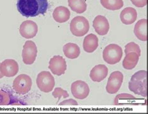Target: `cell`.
Masks as SVG:
<instances>
[{
	"label": "cell",
	"instance_id": "cell-1",
	"mask_svg": "<svg viewBox=\"0 0 148 114\" xmlns=\"http://www.w3.org/2000/svg\"><path fill=\"white\" fill-rule=\"evenodd\" d=\"M17 10L26 18L44 15L48 10V0H18Z\"/></svg>",
	"mask_w": 148,
	"mask_h": 114
},
{
	"label": "cell",
	"instance_id": "cell-2",
	"mask_svg": "<svg viewBox=\"0 0 148 114\" xmlns=\"http://www.w3.org/2000/svg\"><path fill=\"white\" fill-rule=\"evenodd\" d=\"M129 89L137 95L147 96L146 70H139L132 75L129 82Z\"/></svg>",
	"mask_w": 148,
	"mask_h": 114
},
{
	"label": "cell",
	"instance_id": "cell-3",
	"mask_svg": "<svg viewBox=\"0 0 148 114\" xmlns=\"http://www.w3.org/2000/svg\"><path fill=\"white\" fill-rule=\"evenodd\" d=\"M103 57L104 61L110 65H114L121 59L123 49L119 46L111 44L107 46L103 51Z\"/></svg>",
	"mask_w": 148,
	"mask_h": 114
},
{
	"label": "cell",
	"instance_id": "cell-4",
	"mask_svg": "<svg viewBox=\"0 0 148 114\" xmlns=\"http://www.w3.org/2000/svg\"><path fill=\"white\" fill-rule=\"evenodd\" d=\"M89 29V23L84 16H78L74 18L70 23V31L76 37H82L87 34Z\"/></svg>",
	"mask_w": 148,
	"mask_h": 114
},
{
	"label": "cell",
	"instance_id": "cell-5",
	"mask_svg": "<svg viewBox=\"0 0 148 114\" xmlns=\"http://www.w3.org/2000/svg\"><path fill=\"white\" fill-rule=\"evenodd\" d=\"M36 84L41 91L48 93L52 91L55 85V80L49 72L42 71L37 76Z\"/></svg>",
	"mask_w": 148,
	"mask_h": 114
},
{
	"label": "cell",
	"instance_id": "cell-6",
	"mask_svg": "<svg viewBox=\"0 0 148 114\" xmlns=\"http://www.w3.org/2000/svg\"><path fill=\"white\" fill-rule=\"evenodd\" d=\"M32 86V80L26 74H21L15 78L13 83V87L15 92L18 94L24 95L28 93Z\"/></svg>",
	"mask_w": 148,
	"mask_h": 114
},
{
	"label": "cell",
	"instance_id": "cell-7",
	"mask_svg": "<svg viewBox=\"0 0 148 114\" xmlns=\"http://www.w3.org/2000/svg\"><path fill=\"white\" fill-rule=\"evenodd\" d=\"M38 53L37 47L32 41H27L23 46L22 51L23 61L25 64H33L36 59Z\"/></svg>",
	"mask_w": 148,
	"mask_h": 114
},
{
	"label": "cell",
	"instance_id": "cell-8",
	"mask_svg": "<svg viewBox=\"0 0 148 114\" xmlns=\"http://www.w3.org/2000/svg\"><path fill=\"white\" fill-rule=\"evenodd\" d=\"M123 74L119 71H114L111 74L106 85V91L114 94L119 91L123 81Z\"/></svg>",
	"mask_w": 148,
	"mask_h": 114
},
{
	"label": "cell",
	"instance_id": "cell-9",
	"mask_svg": "<svg viewBox=\"0 0 148 114\" xmlns=\"http://www.w3.org/2000/svg\"><path fill=\"white\" fill-rule=\"evenodd\" d=\"M71 93L73 96L77 99H84L89 94V85L86 82L83 81H76L71 84Z\"/></svg>",
	"mask_w": 148,
	"mask_h": 114
},
{
	"label": "cell",
	"instance_id": "cell-10",
	"mask_svg": "<svg viewBox=\"0 0 148 114\" xmlns=\"http://www.w3.org/2000/svg\"><path fill=\"white\" fill-rule=\"evenodd\" d=\"M49 69L53 74L61 76L65 73L67 68L66 62L64 59L60 56H54L49 61Z\"/></svg>",
	"mask_w": 148,
	"mask_h": 114
},
{
	"label": "cell",
	"instance_id": "cell-11",
	"mask_svg": "<svg viewBox=\"0 0 148 114\" xmlns=\"http://www.w3.org/2000/svg\"><path fill=\"white\" fill-rule=\"evenodd\" d=\"M38 31V27L36 23L30 20L23 22L19 27V33L22 37L26 39H32L36 36Z\"/></svg>",
	"mask_w": 148,
	"mask_h": 114
},
{
	"label": "cell",
	"instance_id": "cell-12",
	"mask_svg": "<svg viewBox=\"0 0 148 114\" xmlns=\"http://www.w3.org/2000/svg\"><path fill=\"white\" fill-rule=\"evenodd\" d=\"M0 71L3 76L11 77L16 75L19 71L18 62L13 59H6L0 64Z\"/></svg>",
	"mask_w": 148,
	"mask_h": 114
},
{
	"label": "cell",
	"instance_id": "cell-13",
	"mask_svg": "<svg viewBox=\"0 0 148 114\" xmlns=\"http://www.w3.org/2000/svg\"><path fill=\"white\" fill-rule=\"evenodd\" d=\"M92 26L96 32L100 36L107 34L110 30V23L107 18L104 16H97L93 20Z\"/></svg>",
	"mask_w": 148,
	"mask_h": 114
},
{
	"label": "cell",
	"instance_id": "cell-14",
	"mask_svg": "<svg viewBox=\"0 0 148 114\" xmlns=\"http://www.w3.org/2000/svg\"><path fill=\"white\" fill-rule=\"evenodd\" d=\"M108 69L104 64H99L95 66L90 72V77L94 82H100L108 76Z\"/></svg>",
	"mask_w": 148,
	"mask_h": 114
},
{
	"label": "cell",
	"instance_id": "cell-15",
	"mask_svg": "<svg viewBox=\"0 0 148 114\" xmlns=\"http://www.w3.org/2000/svg\"><path fill=\"white\" fill-rule=\"evenodd\" d=\"M138 13L136 10L131 7H127L124 9L120 14V19L124 25H129L134 23L137 19Z\"/></svg>",
	"mask_w": 148,
	"mask_h": 114
},
{
	"label": "cell",
	"instance_id": "cell-16",
	"mask_svg": "<svg viewBox=\"0 0 148 114\" xmlns=\"http://www.w3.org/2000/svg\"><path fill=\"white\" fill-rule=\"evenodd\" d=\"M71 13L66 7L61 6L56 8L53 13V17L54 20L60 23L68 21L70 18Z\"/></svg>",
	"mask_w": 148,
	"mask_h": 114
},
{
	"label": "cell",
	"instance_id": "cell-17",
	"mask_svg": "<svg viewBox=\"0 0 148 114\" xmlns=\"http://www.w3.org/2000/svg\"><path fill=\"white\" fill-rule=\"evenodd\" d=\"M134 33L135 36L139 40L142 41H147V19H142L136 23L134 28Z\"/></svg>",
	"mask_w": 148,
	"mask_h": 114
},
{
	"label": "cell",
	"instance_id": "cell-18",
	"mask_svg": "<svg viewBox=\"0 0 148 114\" xmlns=\"http://www.w3.org/2000/svg\"><path fill=\"white\" fill-rule=\"evenodd\" d=\"M98 47V38L95 34H90L85 37L83 41V49L88 53H93Z\"/></svg>",
	"mask_w": 148,
	"mask_h": 114
},
{
	"label": "cell",
	"instance_id": "cell-19",
	"mask_svg": "<svg viewBox=\"0 0 148 114\" xmlns=\"http://www.w3.org/2000/svg\"><path fill=\"white\" fill-rule=\"evenodd\" d=\"M63 52L66 57L74 59L78 57L80 55L79 47L75 43L69 42L63 46Z\"/></svg>",
	"mask_w": 148,
	"mask_h": 114
},
{
	"label": "cell",
	"instance_id": "cell-20",
	"mask_svg": "<svg viewBox=\"0 0 148 114\" xmlns=\"http://www.w3.org/2000/svg\"><path fill=\"white\" fill-rule=\"evenodd\" d=\"M139 59V56L135 53H128L126 54V56L123 61V68L127 70L134 69Z\"/></svg>",
	"mask_w": 148,
	"mask_h": 114
},
{
	"label": "cell",
	"instance_id": "cell-21",
	"mask_svg": "<svg viewBox=\"0 0 148 114\" xmlns=\"http://www.w3.org/2000/svg\"><path fill=\"white\" fill-rule=\"evenodd\" d=\"M68 5L75 12L81 14L84 13L87 9V4L85 0H68Z\"/></svg>",
	"mask_w": 148,
	"mask_h": 114
},
{
	"label": "cell",
	"instance_id": "cell-22",
	"mask_svg": "<svg viewBox=\"0 0 148 114\" xmlns=\"http://www.w3.org/2000/svg\"><path fill=\"white\" fill-rule=\"evenodd\" d=\"M101 4L104 8L111 11L118 10L124 6L123 0H101Z\"/></svg>",
	"mask_w": 148,
	"mask_h": 114
},
{
	"label": "cell",
	"instance_id": "cell-23",
	"mask_svg": "<svg viewBox=\"0 0 148 114\" xmlns=\"http://www.w3.org/2000/svg\"><path fill=\"white\" fill-rule=\"evenodd\" d=\"M125 99L126 100H128L130 101H134L136 99V98L129 94H121L117 96L114 99V105H118L119 104H126V102L124 100Z\"/></svg>",
	"mask_w": 148,
	"mask_h": 114
},
{
	"label": "cell",
	"instance_id": "cell-24",
	"mask_svg": "<svg viewBox=\"0 0 148 114\" xmlns=\"http://www.w3.org/2000/svg\"><path fill=\"white\" fill-rule=\"evenodd\" d=\"M135 53L139 56H141V49H140L138 44L134 42H131L128 43L125 46V53Z\"/></svg>",
	"mask_w": 148,
	"mask_h": 114
},
{
	"label": "cell",
	"instance_id": "cell-25",
	"mask_svg": "<svg viewBox=\"0 0 148 114\" xmlns=\"http://www.w3.org/2000/svg\"><path fill=\"white\" fill-rule=\"evenodd\" d=\"M11 104V98L10 94L0 90V105H8Z\"/></svg>",
	"mask_w": 148,
	"mask_h": 114
},
{
	"label": "cell",
	"instance_id": "cell-26",
	"mask_svg": "<svg viewBox=\"0 0 148 114\" xmlns=\"http://www.w3.org/2000/svg\"><path fill=\"white\" fill-rule=\"evenodd\" d=\"M52 95L55 99H58V100H60L62 97L64 98H67L69 97L68 92L60 87H56L54 89V90L53 92Z\"/></svg>",
	"mask_w": 148,
	"mask_h": 114
},
{
	"label": "cell",
	"instance_id": "cell-27",
	"mask_svg": "<svg viewBox=\"0 0 148 114\" xmlns=\"http://www.w3.org/2000/svg\"><path fill=\"white\" fill-rule=\"evenodd\" d=\"M131 1L138 8L145 7L147 5V0H131Z\"/></svg>",
	"mask_w": 148,
	"mask_h": 114
},
{
	"label": "cell",
	"instance_id": "cell-28",
	"mask_svg": "<svg viewBox=\"0 0 148 114\" xmlns=\"http://www.w3.org/2000/svg\"><path fill=\"white\" fill-rule=\"evenodd\" d=\"M59 105H77L78 104H77V102L76 100L71 99L66 100L61 102V103L59 104Z\"/></svg>",
	"mask_w": 148,
	"mask_h": 114
},
{
	"label": "cell",
	"instance_id": "cell-29",
	"mask_svg": "<svg viewBox=\"0 0 148 114\" xmlns=\"http://www.w3.org/2000/svg\"><path fill=\"white\" fill-rule=\"evenodd\" d=\"M4 76H3V74H1V71H0V79H1V78H3Z\"/></svg>",
	"mask_w": 148,
	"mask_h": 114
}]
</instances>
